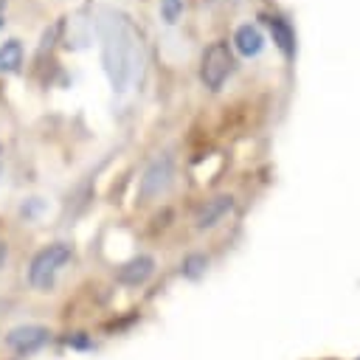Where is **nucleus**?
<instances>
[{
	"instance_id": "obj_1",
	"label": "nucleus",
	"mask_w": 360,
	"mask_h": 360,
	"mask_svg": "<svg viewBox=\"0 0 360 360\" xmlns=\"http://www.w3.org/2000/svg\"><path fill=\"white\" fill-rule=\"evenodd\" d=\"M70 262V245L65 242H53L48 248H42L31 267H28V281L37 287V290H51L53 281H56V273Z\"/></svg>"
},
{
	"instance_id": "obj_2",
	"label": "nucleus",
	"mask_w": 360,
	"mask_h": 360,
	"mask_svg": "<svg viewBox=\"0 0 360 360\" xmlns=\"http://www.w3.org/2000/svg\"><path fill=\"white\" fill-rule=\"evenodd\" d=\"M231 70H233V56H231L228 45H225V42L208 45L205 53H202V65H200V79H202V84L211 87V90H219Z\"/></svg>"
},
{
	"instance_id": "obj_3",
	"label": "nucleus",
	"mask_w": 360,
	"mask_h": 360,
	"mask_svg": "<svg viewBox=\"0 0 360 360\" xmlns=\"http://www.w3.org/2000/svg\"><path fill=\"white\" fill-rule=\"evenodd\" d=\"M132 53H135V42L132 39H121L118 34L115 37H107V45H104V62H107V70L112 76V84L121 90L127 76L132 73Z\"/></svg>"
},
{
	"instance_id": "obj_4",
	"label": "nucleus",
	"mask_w": 360,
	"mask_h": 360,
	"mask_svg": "<svg viewBox=\"0 0 360 360\" xmlns=\"http://www.w3.org/2000/svg\"><path fill=\"white\" fill-rule=\"evenodd\" d=\"M172 174H174V169H172V158H155L152 160V166L143 172V177H141V197L143 200H155V197H160L166 188H169V183H172Z\"/></svg>"
},
{
	"instance_id": "obj_5",
	"label": "nucleus",
	"mask_w": 360,
	"mask_h": 360,
	"mask_svg": "<svg viewBox=\"0 0 360 360\" xmlns=\"http://www.w3.org/2000/svg\"><path fill=\"white\" fill-rule=\"evenodd\" d=\"M51 340V329L45 326H37V323H25V326H14L8 335H6V343L20 352V354H28V352H37L39 346H45Z\"/></svg>"
},
{
	"instance_id": "obj_6",
	"label": "nucleus",
	"mask_w": 360,
	"mask_h": 360,
	"mask_svg": "<svg viewBox=\"0 0 360 360\" xmlns=\"http://www.w3.org/2000/svg\"><path fill=\"white\" fill-rule=\"evenodd\" d=\"M233 45H236V51L242 56H256L264 48V34L259 31V25H250V22L239 25L236 34H233Z\"/></svg>"
},
{
	"instance_id": "obj_7",
	"label": "nucleus",
	"mask_w": 360,
	"mask_h": 360,
	"mask_svg": "<svg viewBox=\"0 0 360 360\" xmlns=\"http://www.w3.org/2000/svg\"><path fill=\"white\" fill-rule=\"evenodd\" d=\"M152 270H155V262L149 256H138V259H132V262L118 267V281L135 287V284H143L152 276Z\"/></svg>"
},
{
	"instance_id": "obj_8",
	"label": "nucleus",
	"mask_w": 360,
	"mask_h": 360,
	"mask_svg": "<svg viewBox=\"0 0 360 360\" xmlns=\"http://www.w3.org/2000/svg\"><path fill=\"white\" fill-rule=\"evenodd\" d=\"M233 208V197H214V200H208L202 208H200V214H197V228H211V225H217L228 211Z\"/></svg>"
},
{
	"instance_id": "obj_9",
	"label": "nucleus",
	"mask_w": 360,
	"mask_h": 360,
	"mask_svg": "<svg viewBox=\"0 0 360 360\" xmlns=\"http://www.w3.org/2000/svg\"><path fill=\"white\" fill-rule=\"evenodd\" d=\"M267 25H270V34H273L276 48H278L284 56H292V53H295V34H292L290 22H287L284 17H270Z\"/></svg>"
},
{
	"instance_id": "obj_10",
	"label": "nucleus",
	"mask_w": 360,
	"mask_h": 360,
	"mask_svg": "<svg viewBox=\"0 0 360 360\" xmlns=\"http://www.w3.org/2000/svg\"><path fill=\"white\" fill-rule=\"evenodd\" d=\"M22 65V45L17 39H8L0 45V73H11Z\"/></svg>"
},
{
	"instance_id": "obj_11",
	"label": "nucleus",
	"mask_w": 360,
	"mask_h": 360,
	"mask_svg": "<svg viewBox=\"0 0 360 360\" xmlns=\"http://www.w3.org/2000/svg\"><path fill=\"white\" fill-rule=\"evenodd\" d=\"M183 11V0H160V14L166 22H174Z\"/></svg>"
},
{
	"instance_id": "obj_12",
	"label": "nucleus",
	"mask_w": 360,
	"mask_h": 360,
	"mask_svg": "<svg viewBox=\"0 0 360 360\" xmlns=\"http://www.w3.org/2000/svg\"><path fill=\"white\" fill-rule=\"evenodd\" d=\"M205 264H208V262H205L202 256H188V259H186V264H183V273H186V276H191V278H197V276L205 270Z\"/></svg>"
},
{
	"instance_id": "obj_13",
	"label": "nucleus",
	"mask_w": 360,
	"mask_h": 360,
	"mask_svg": "<svg viewBox=\"0 0 360 360\" xmlns=\"http://www.w3.org/2000/svg\"><path fill=\"white\" fill-rule=\"evenodd\" d=\"M6 256H8V245H6V242H0V267L6 264Z\"/></svg>"
},
{
	"instance_id": "obj_14",
	"label": "nucleus",
	"mask_w": 360,
	"mask_h": 360,
	"mask_svg": "<svg viewBox=\"0 0 360 360\" xmlns=\"http://www.w3.org/2000/svg\"><path fill=\"white\" fill-rule=\"evenodd\" d=\"M3 6H6V0H0V8H3Z\"/></svg>"
},
{
	"instance_id": "obj_15",
	"label": "nucleus",
	"mask_w": 360,
	"mask_h": 360,
	"mask_svg": "<svg viewBox=\"0 0 360 360\" xmlns=\"http://www.w3.org/2000/svg\"><path fill=\"white\" fill-rule=\"evenodd\" d=\"M0 25H3V20H0Z\"/></svg>"
}]
</instances>
